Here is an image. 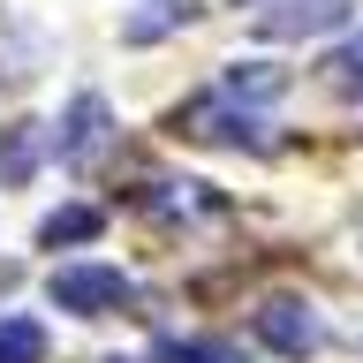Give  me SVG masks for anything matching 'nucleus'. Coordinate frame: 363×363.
I'll return each mask as SVG.
<instances>
[{
    "mask_svg": "<svg viewBox=\"0 0 363 363\" xmlns=\"http://www.w3.org/2000/svg\"><path fill=\"white\" fill-rule=\"evenodd\" d=\"M220 91H227V99H242V106H272V99L288 91V76L265 68V61H242V68H227V76H220Z\"/></svg>",
    "mask_w": 363,
    "mask_h": 363,
    "instance_id": "obj_7",
    "label": "nucleus"
},
{
    "mask_svg": "<svg viewBox=\"0 0 363 363\" xmlns=\"http://www.w3.org/2000/svg\"><path fill=\"white\" fill-rule=\"evenodd\" d=\"M0 363H45V325L38 318H0Z\"/></svg>",
    "mask_w": 363,
    "mask_h": 363,
    "instance_id": "obj_9",
    "label": "nucleus"
},
{
    "mask_svg": "<svg viewBox=\"0 0 363 363\" xmlns=\"http://www.w3.org/2000/svg\"><path fill=\"white\" fill-rule=\"evenodd\" d=\"M45 295H53V311H76V318H113L136 303V280L121 265H61L53 280H45Z\"/></svg>",
    "mask_w": 363,
    "mask_h": 363,
    "instance_id": "obj_1",
    "label": "nucleus"
},
{
    "mask_svg": "<svg viewBox=\"0 0 363 363\" xmlns=\"http://www.w3.org/2000/svg\"><path fill=\"white\" fill-rule=\"evenodd\" d=\"M325 84H333V91H348V99H363V30L340 45L333 61H325Z\"/></svg>",
    "mask_w": 363,
    "mask_h": 363,
    "instance_id": "obj_10",
    "label": "nucleus"
},
{
    "mask_svg": "<svg viewBox=\"0 0 363 363\" xmlns=\"http://www.w3.org/2000/svg\"><path fill=\"white\" fill-rule=\"evenodd\" d=\"M182 136H197V144H250V152H265V121H257V106H242V99H227V91H212V99H189V106L174 113Z\"/></svg>",
    "mask_w": 363,
    "mask_h": 363,
    "instance_id": "obj_2",
    "label": "nucleus"
},
{
    "mask_svg": "<svg viewBox=\"0 0 363 363\" xmlns=\"http://www.w3.org/2000/svg\"><path fill=\"white\" fill-rule=\"evenodd\" d=\"M152 363H227V348L220 340H159Z\"/></svg>",
    "mask_w": 363,
    "mask_h": 363,
    "instance_id": "obj_11",
    "label": "nucleus"
},
{
    "mask_svg": "<svg viewBox=\"0 0 363 363\" xmlns=\"http://www.w3.org/2000/svg\"><path fill=\"white\" fill-rule=\"evenodd\" d=\"M189 16H197V0H144V8L121 23V38H129V45H159L167 30H182Z\"/></svg>",
    "mask_w": 363,
    "mask_h": 363,
    "instance_id": "obj_6",
    "label": "nucleus"
},
{
    "mask_svg": "<svg viewBox=\"0 0 363 363\" xmlns=\"http://www.w3.org/2000/svg\"><path fill=\"white\" fill-rule=\"evenodd\" d=\"M99 227H106V220H99L91 204H61V212H45V220H38V242H45V250H61V242H91Z\"/></svg>",
    "mask_w": 363,
    "mask_h": 363,
    "instance_id": "obj_8",
    "label": "nucleus"
},
{
    "mask_svg": "<svg viewBox=\"0 0 363 363\" xmlns=\"http://www.w3.org/2000/svg\"><path fill=\"white\" fill-rule=\"evenodd\" d=\"M250 325H257V340H265L272 356H295V363L325 348V325H318V311L303 295H265V303L250 311Z\"/></svg>",
    "mask_w": 363,
    "mask_h": 363,
    "instance_id": "obj_3",
    "label": "nucleus"
},
{
    "mask_svg": "<svg viewBox=\"0 0 363 363\" xmlns=\"http://www.w3.org/2000/svg\"><path fill=\"white\" fill-rule=\"evenodd\" d=\"M348 8L356 0H250V23L265 30V38H325V30H340L348 23Z\"/></svg>",
    "mask_w": 363,
    "mask_h": 363,
    "instance_id": "obj_4",
    "label": "nucleus"
},
{
    "mask_svg": "<svg viewBox=\"0 0 363 363\" xmlns=\"http://www.w3.org/2000/svg\"><path fill=\"white\" fill-rule=\"evenodd\" d=\"M106 121H113V113H106L99 91H84V99L68 106V121H61V159H68V167H91V159L106 152V136H113Z\"/></svg>",
    "mask_w": 363,
    "mask_h": 363,
    "instance_id": "obj_5",
    "label": "nucleus"
}]
</instances>
